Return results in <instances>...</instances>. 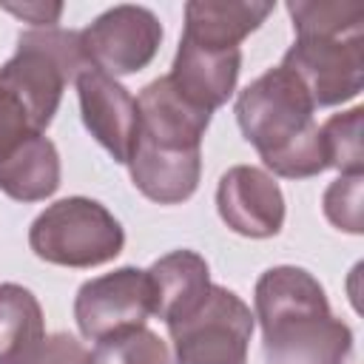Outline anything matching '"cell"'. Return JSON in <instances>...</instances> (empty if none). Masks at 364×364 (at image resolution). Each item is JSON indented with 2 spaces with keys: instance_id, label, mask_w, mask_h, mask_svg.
<instances>
[{
  "instance_id": "cell-13",
  "label": "cell",
  "mask_w": 364,
  "mask_h": 364,
  "mask_svg": "<svg viewBox=\"0 0 364 364\" xmlns=\"http://www.w3.org/2000/svg\"><path fill=\"white\" fill-rule=\"evenodd\" d=\"M128 171L142 196L156 205H179L199 188L202 148H159L136 139Z\"/></svg>"
},
{
  "instance_id": "cell-9",
  "label": "cell",
  "mask_w": 364,
  "mask_h": 364,
  "mask_svg": "<svg viewBox=\"0 0 364 364\" xmlns=\"http://www.w3.org/2000/svg\"><path fill=\"white\" fill-rule=\"evenodd\" d=\"M216 210L233 233L267 239L284 225V193L267 171L256 165H233L219 179Z\"/></svg>"
},
{
  "instance_id": "cell-19",
  "label": "cell",
  "mask_w": 364,
  "mask_h": 364,
  "mask_svg": "<svg viewBox=\"0 0 364 364\" xmlns=\"http://www.w3.org/2000/svg\"><path fill=\"white\" fill-rule=\"evenodd\" d=\"M94 364H171L168 344L148 327H134L100 338L94 353Z\"/></svg>"
},
{
  "instance_id": "cell-12",
  "label": "cell",
  "mask_w": 364,
  "mask_h": 364,
  "mask_svg": "<svg viewBox=\"0 0 364 364\" xmlns=\"http://www.w3.org/2000/svg\"><path fill=\"white\" fill-rule=\"evenodd\" d=\"M242 71V48H208L191 40H179L168 80L199 108H222L233 91Z\"/></svg>"
},
{
  "instance_id": "cell-16",
  "label": "cell",
  "mask_w": 364,
  "mask_h": 364,
  "mask_svg": "<svg viewBox=\"0 0 364 364\" xmlns=\"http://www.w3.org/2000/svg\"><path fill=\"white\" fill-rule=\"evenodd\" d=\"M273 11L270 0H191L182 37L208 48H239Z\"/></svg>"
},
{
  "instance_id": "cell-22",
  "label": "cell",
  "mask_w": 364,
  "mask_h": 364,
  "mask_svg": "<svg viewBox=\"0 0 364 364\" xmlns=\"http://www.w3.org/2000/svg\"><path fill=\"white\" fill-rule=\"evenodd\" d=\"M28 131H37L31 122H28V114L23 111V105L0 88V154L14 145L20 136H26Z\"/></svg>"
},
{
  "instance_id": "cell-17",
  "label": "cell",
  "mask_w": 364,
  "mask_h": 364,
  "mask_svg": "<svg viewBox=\"0 0 364 364\" xmlns=\"http://www.w3.org/2000/svg\"><path fill=\"white\" fill-rule=\"evenodd\" d=\"M46 341L37 296L14 282H0V364H31Z\"/></svg>"
},
{
  "instance_id": "cell-4",
  "label": "cell",
  "mask_w": 364,
  "mask_h": 364,
  "mask_svg": "<svg viewBox=\"0 0 364 364\" xmlns=\"http://www.w3.org/2000/svg\"><path fill=\"white\" fill-rule=\"evenodd\" d=\"M91 63L82 51L80 31L71 28H28L17 37V51L0 68V88L9 91L28 122L46 131L60 108L68 82H77Z\"/></svg>"
},
{
  "instance_id": "cell-8",
  "label": "cell",
  "mask_w": 364,
  "mask_h": 364,
  "mask_svg": "<svg viewBox=\"0 0 364 364\" xmlns=\"http://www.w3.org/2000/svg\"><path fill=\"white\" fill-rule=\"evenodd\" d=\"M151 316L154 293L148 270L131 264L88 279L74 296V321L80 333L91 341L108 338L122 330L145 327Z\"/></svg>"
},
{
  "instance_id": "cell-10",
  "label": "cell",
  "mask_w": 364,
  "mask_h": 364,
  "mask_svg": "<svg viewBox=\"0 0 364 364\" xmlns=\"http://www.w3.org/2000/svg\"><path fill=\"white\" fill-rule=\"evenodd\" d=\"M77 97L88 134L114 156V162L128 165L139 131L136 97L100 68H88L77 77Z\"/></svg>"
},
{
  "instance_id": "cell-6",
  "label": "cell",
  "mask_w": 364,
  "mask_h": 364,
  "mask_svg": "<svg viewBox=\"0 0 364 364\" xmlns=\"http://www.w3.org/2000/svg\"><path fill=\"white\" fill-rule=\"evenodd\" d=\"M253 324L250 307L233 290L210 284L208 299L191 316L168 324L171 364H247Z\"/></svg>"
},
{
  "instance_id": "cell-3",
  "label": "cell",
  "mask_w": 364,
  "mask_h": 364,
  "mask_svg": "<svg viewBox=\"0 0 364 364\" xmlns=\"http://www.w3.org/2000/svg\"><path fill=\"white\" fill-rule=\"evenodd\" d=\"M313 111L310 94L284 65L256 77L233 105L242 136L256 148L264 168L284 179H310L327 171Z\"/></svg>"
},
{
  "instance_id": "cell-2",
  "label": "cell",
  "mask_w": 364,
  "mask_h": 364,
  "mask_svg": "<svg viewBox=\"0 0 364 364\" xmlns=\"http://www.w3.org/2000/svg\"><path fill=\"white\" fill-rule=\"evenodd\" d=\"M296 43L282 65L299 77L316 108L355 100L364 88V6L353 0H290Z\"/></svg>"
},
{
  "instance_id": "cell-11",
  "label": "cell",
  "mask_w": 364,
  "mask_h": 364,
  "mask_svg": "<svg viewBox=\"0 0 364 364\" xmlns=\"http://www.w3.org/2000/svg\"><path fill=\"white\" fill-rule=\"evenodd\" d=\"M139 131L136 139L159 148H202V136L210 125V111L193 105L168 74L148 82L136 97Z\"/></svg>"
},
{
  "instance_id": "cell-5",
  "label": "cell",
  "mask_w": 364,
  "mask_h": 364,
  "mask_svg": "<svg viewBox=\"0 0 364 364\" xmlns=\"http://www.w3.org/2000/svg\"><path fill=\"white\" fill-rule=\"evenodd\" d=\"M37 259L60 267H97L117 259L125 247L119 219L88 196H65L48 205L28 228Z\"/></svg>"
},
{
  "instance_id": "cell-18",
  "label": "cell",
  "mask_w": 364,
  "mask_h": 364,
  "mask_svg": "<svg viewBox=\"0 0 364 364\" xmlns=\"http://www.w3.org/2000/svg\"><path fill=\"white\" fill-rule=\"evenodd\" d=\"M361 122H364V108L355 105L344 114H333L318 128L327 168H336L338 173H364Z\"/></svg>"
},
{
  "instance_id": "cell-7",
  "label": "cell",
  "mask_w": 364,
  "mask_h": 364,
  "mask_svg": "<svg viewBox=\"0 0 364 364\" xmlns=\"http://www.w3.org/2000/svg\"><path fill=\"white\" fill-rule=\"evenodd\" d=\"M162 23L151 9L122 3L82 28L80 40L91 68H100L108 77H125L151 65L162 46Z\"/></svg>"
},
{
  "instance_id": "cell-1",
  "label": "cell",
  "mask_w": 364,
  "mask_h": 364,
  "mask_svg": "<svg viewBox=\"0 0 364 364\" xmlns=\"http://www.w3.org/2000/svg\"><path fill=\"white\" fill-rule=\"evenodd\" d=\"M253 318L262 327L264 364H347L353 330L333 316L324 287L296 264H276L256 279Z\"/></svg>"
},
{
  "instance_id": "cell-20",
  "label": "cell",
  "mask_w": 364,
  "mask_h": 364,
  "mask_svg": "<svg viewBox=\"0 0 364 364\" xmlns=\"http://www.w3.org/2000/svg\"><path fill=\"white\" fill-rule=\"evenodd\" d=\"M364 173H341L333 179L324 191L321 208L330 225H336L344 233H361L364 230Z\"/></svg>"
},
{
  "instance_id": "cell-23",
  "label": "cell",
  "mask_w": 364,
  "mask_h": 364,
  "mask_svg": "<svg viewBox=\"0 0 364 364\" xmlns=\"http://www.w3.org/2000/svg\"><path fill=\"white\" fill-rule=\"evenodd\" d=\"M6 11L23 17L26 23H31L34 28H51L60 14H63V6L60 3H0Z\"/></svg>"
},
{
  "instance_id": "cell-21",
  "label": "cell",
  "mask_w": 364,
  "mask_h": 364,
  "mask_svg": "<svg viewBox=\"0 0 364 364\" xmlns=\"http://www.w3.org/2000/svg\"><path fill=\"white\" fill-rule=\"evenodd\" d=\"M31 364H94V361H91V353L82 347V341H77L71 333H54V336H46Z\"/></svg>"
},
{
  "instance_id": "cell-14",
  "label": "cell",
  "mask_w": 364,
  "mask_h": 364,
  "mask_svg": "<svg viewBox=\"0 0 364 364\" xmlns=\"http://www.w3.org/2000/svg\"><path fill=\"white\" fill-rule=\"evenodd\" d=\"M154 316L165 324H176L191 316L210 293L208 262L196 250H171L148 267Z\"/></svg>"
},
{
  "instance_id": "cell-15",
  "label": "cell",
  "mask_w": 364,
  "mask_h": 364,
  "mask_svg": "<svg viewBox=\"0 0 364 364\" xmlns=\"http://www.w3.org/2000/svg\"><path fill=\"white\" fill-rule=\"evenodd\" d=\"M60 188V154L43 131H28L0 154V191L17 202H43Z\"/></svg>"
}]
</instances>
